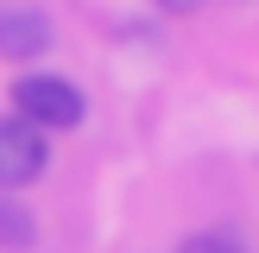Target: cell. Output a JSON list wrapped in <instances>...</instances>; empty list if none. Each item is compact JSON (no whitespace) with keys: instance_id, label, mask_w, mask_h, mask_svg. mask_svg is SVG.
Returning <instances> with one entry per match:
<instances>
[{"instance_id":"cell-3","label":"cell","mask_w":259,"mask_h":253,"mask_svg":"<svg viewBox=\"0 0 259 253\" xmlns=\"http://www.w3.org/2000/svg\"><path fill=\"white\" fill-rule=\"evenodd\" d=\"M51 45H57V32H51V19L38 7H0V63L32 70Z\"/></svg>"},{"instance_id":"cell-2","label":"cell","mask_w":259,"mask_h":253,"mask_svg":"<svg viewBox=\"0 0 259 253\" xmlns=\"http://www.w3.org/2000/svg\"><path fill=\"white\" fill-rule=\"evenodd\" d=\"M45 171H51V133H38L19 114H0V190L19 196V190L38 184Z\"/></svg>"},{"instance_id":"cell-6","label":"cell","mask_w":259,"mask_h":253,"mask_svg":"<svg viewBox=\"0 0 259 253\" xmlns=\"http://www.w3.org/2000/svg\"><path fill=\"white\" fill-rule=\"evenodd\" d=\"M152 7H158V13H177V19H184V13H196L202 0H152Z\"/></svg>"},{"instance_id":"cell-1","label":"cell","mask_w":259,"mask_h":253,"mask_svg":"<svg viewBox=\"0 0 259 253\" xmlns=\"http://www.w3.org/2000/svg\"><path fill=\"white\" fill-rule=\"evenodd\" d=\"M13 114L32 120L38 133H70V126L89 120V101H82V89H76L70 76H57V70H25L19 82H13Z\"/></svg>"},{"instance_id":"cell-5","label":"cell","mask_w":259,"mask_h":253,"mask_svg":"<svg viewBox=\"0 0 259 253\" xmlns=\"http://www.w3.org/2000/svg\"><path fill=\"white\" fill-rule=\"evenodd\" d=\"M177 253H247V247H240L234 234H222V228H202V234H190Z\"/></svg>"},{"instance_id":"cell-4","label":"cell","mask_w":259,"mask_h":253,"mask_svg":"<svg viewBox=\"0 0 259 253\" xmlns=\"http://www.w3.org/2000/svg\"><path fill=\"white\" fill-rule=\"evenodd\" d=\"M32 247H38V215L0 190V253H32Z\"/></svg>"}]
</instances>
